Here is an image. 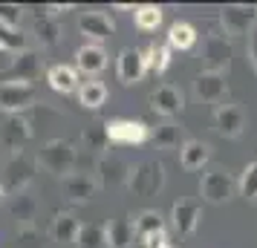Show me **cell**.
I'll return each mask as SVG.
<instances>
[{"mask_svg":"<svg viewBox=\"0 0 257 248\" xmlns=\"http://www.w3.org/2000/svg\"><path fill=\"white\" fill-rule=\"evenodd\" d=\"M211 156V147L205 142H197V139H188L182 144V150H179V162L185 170H199V167H205Z\"/></svg>","mask_w":257,"mask_h":248,"instance_id":"20","label":"cell"},{"mask_svg":"<svg viewBox=\"0 0 257 248\" xmlns=\"http://www.w3.org/2000/svg\"><path fill=\"white\" fill-rule=\"evenodd\" d=\"M237 190L243 193L245 199H257V162H248L243 170V176H240V182H237Z\"/></svg>","mask_w":257,"mask_h":248,"instance_id":"33","label":"cell"},{"mask_svg":"<svg viewBox=\"0 0 257 248\" xmlns=\"http://www.w3.org/2000/svg\"><path fill=\"white\" fill-rule=\"evenodd\" d=\"M78 32H81L87 41H93L101 47V41L116 35V21L104 12H84L78 18Z\"/></svg>","mask_w":257,"mask_h":248,"instance_id":"8","label":"cell"},{"mask_svg":"<svg viewBox=\"0 0 257 248\" xmlns=\"http://www.w3.org/2000/svg\"><path fill=\"white\" fill-rule=\"evenodd\" d=\"M78 248H107V225H95L87 222L81 225V234H78Z\"/></svg>","mask_w":257,"mask_h":248,"instance_id":"30","label":"cell"},{"mask_svg":"<svg viewBox=\"0 0 257 248\" xmlns=\"http://www.w3.org/2000/svg\"><path fill=\"white\" fill-rule=\"evenodd\" d=\"M168 47L171 49H179V52H188V49L197 47V29L185 21H176L171 24L168 29Z\"/></svg>","mask_w":257,"mask_h":248,"instance_id":"21","label":"cell"},{"mask_svg":"<svg viewBox=\"0 0 257 248\" xmlns=\"http://www.w3.org/2000/svg\"><path fill=\"white\" fill-rule=\"evenodd\" d=\"M32 35L38 38L41 47H55V44L61 41V26H58L55 18L41 15V18H35V24H32Z\"/></svg>","mask_w":257,"mask_h":248,"instance_id":"26","label":"cell"},{"mask_svg":"<svg viewBox=\"0 0 257 248\" xmlns=\"http://www.w3.org/2000/svg\"><path fill=\"white\" fill-rule=\"evenodd\" d=\"M49 234H52L55 242H78L81 222H78V216H75V213H55Z\"/></svg>","mask_w":257,"mask_h":248,"instance_id":"18","label":"cell"},{"mask_svg":"<svg viewBox=\"0 0 257 248\" xmlns=\"http://www.w3.org/2000/svg\"><path fill=\"white\" fill-rule=\"evenodd\" d=\"M61 188H64V196H70L72 202H90L98 190V182L87 173H75L72 170L70 176L61 179Z\"/></svg>","mask_w":257,"mask_h":248,"instance_id":"15","label":"cell"},{"mask_svg":"<svg viewBox=\"0 0 257 248\" xmlns=\"http://www.w3.org/2000/svg\"><path fill=\"white\" fill-rule=\"evenodd\" d=\"M220 24L225 38H240L251 35V29L257 26V6H245V3H231L225 6L220 15Z\"/></svg>","mask_w":257,"mask_h":248,"instance_id":"3","label":"cell"},{"mask_svg":"<svg viewBox=\"0 0 257 248\" xmlns=\"http://www.w3.org/2000/svg\"><path fill=\"white\" fill-rule=\"evenodd\" d=\"M72 9H75L72 3H64V6H61V3H49V6H47V15H49V18H61V15L72 12Z\"/></svg>","mask_w":257,"mask_h":248,"instance_id":"38","label":"cell"},{"mask_svg":"<svg viewBox=\"0 0 257 248\" xmlns=\"http://www.w3.org/2000/svg\"><path fill=\"white\" fill-rule=\"evenodd\" d=\"M107 101V87L101 81H84L78 87V104L84 110H98Z\"/></svg>","mask_w":257,"mask_h":248,"instance_id":"27","label":"cell"},{"mask_svg":"<svg viewBox=\"0 0 257 248\" xmlns=\"http://www.w3.org/2000/svg\"><path fill=\"white\" fill-rule=\"evenodd\" d=\"M38 167L61 179L70 176L72 167H75V147L64 139H49L38 153Z\"/></svg>","mask_w":257,"mask_h":248,"instance_id":"1","label":"cell"},{"mask_svg":"<svg viewBox=\"0 0 257 248\" xmlns=\"http://www.w3.org/2000/svg\"><path fill=\"white\" fill-rule=\"evenodd\" d=\"M234 190H237V182H234V176L228 170H208V173H202V179H199V193L211 205L228 202L234 196Z\"/></svg>","mask_w":257,"mask_h":248,"instance_id":"5","label":"cell"},{"mask_svg":"<svg viewBox=\"0 0 257 248\" xmlns=\"http://www.w3.org/2000/svg\"><path fill=\"white\" fill-rule=\"evenodd\" d=\"M248 58H251V64H254V70H257V26L248 35Z\"/></svg>","mask_w":257,"mask_h":248,"instance_id":"39","label":"cell"},{"mask_svg":"<svg viewBox=\"0 0 257 248\" xmlns=\"http://www.w3.org/2000/svg\"><path fill=\"white\" fill-rule=\"evenodd\" d=\"M214 124L225 139H240L245 130V113L237 104H220L214 113Z\"/></svg>","mask_w":257,"mask_h":248,"instance_id":"14","label":"cell"},{"mask_svg":"<svg viewBox=\"0 0 257 248\" xmlns=\"http://www.w3.org/2000/svg\"><path fill=\"white\" fill-rule=\"evenodd\" d=\"M165 185V167L159 159H148V162H139V165L130 167V179L127 188L136 193V196H156Z\"/></svg>","mask_w":257,"mask_h":248,"instance_id":"2","label":"cell"},{"mask_svg":"<svg viewBox=\"0 0 257 248\" xmlns=\"http://www.w3.org/2000/svg\"><path fill=\"white\" fill-rule=\"evenodd\" d=\"M41 67H44V58H41L38 52H32V49L21 52V58L12 64V70H15V75H18V81H26V84L41 75Z\"/></svg>","mask_w":257,"mask_h":248,"instance_id":"25","label":"cell"},{"mask_svg":"<svg viewBox=\"0 0 257 248\" xmlns=\"http://www.w3.org/2000/svg\"><path fill=\"white\" fill-rule=\"evenodd\" d=\"M194 93L205 104H222L228 95V81L220 72H199L197 81H194Z\"/></svg>","mask_w":257,"mask_h":248,"instance_id":"11","label":"cell"},{"mask_svg":"<svg viewBox=\"0 0 257 248\" xmlns=\"http://www.w3.org/2000/svg\"><path fill=\"white\" fill-rule=\"evenodd\" d=\"M35 104V87L26 81H3L0 84V110L6 116H21L26 107Z\"/></svg>","mask_w":257,"mask_h":248,"instance_id":"4","label":"cell"},{"mask_svg":"<svg viewBox=\"0 0 257 248\" xmlns=\"http://www.w3.org/2000/svg\"><path fill=\"white\" fill-rule=\"evenodd\" d=\"M133 21L142 32H153L156 26L162 24V6H153V3H145V6H136L133 9Z\"/></svg>","mask_w":257,"mask_h":248,"instance_id":"31","label":"cell"},{"mask_svg":"<svg viewBox=\"0 0 257 248\" xmlns=\"http://www.w3.org/2000/svg\"><path fill=\"white\" fill-rule=\"evenodd\" d=\"M84 142L90 144L93 150H107V133H104V124H98L93 130L84 133Z\"/></svg>","mask_w":257,"mask_h":248,"instance_id":"36","label":"cell"},{"mask_svg":"<svg viewBox=\"0 0 257 248\" xmlns=\"http://www.w3.org/2000/svg\"><path fill=\"white\" fill-rule=\"evenodd\" d=\"M171 52H174V49L168 47V44H165V47H156V44H153V47L145 52V55H148V64H151V70H156V72L168 70V67H171Z\"/></svg>","mask_w":257,"mask_h":248,"instance_id":"34","label":"cell"},{"mask_svg":"<svg viewBox=\"0 0 257 248\" xmlns=\"http://www.w3.org/2000/svg\"><path fill=\"white\" fill-rule=\"evenodd\" d=\"M148 70H151V64L142 49H121L118 52V81L121 84H127V87L139 84Z\"/></svg>","mask_w":257,"mask_h":248,"instance_id":"10","label":"cell"},{"mask_svg":"<svg viewBox=\"0 0 257 248\" xmlns=\"http://www.w3.org/2000/svg\"><path fill=\"white\" fill-rule=\"evenodd\" d=\"M162 245H168V234H165V231L145 236V248H162Z\"/></svg>","mask_w":257,"mask_h":248,"instance_id":"37","label":"cell"},{"mask_svg":"<svg viewBox=\"0 0 257 248\" xmlns=\"http://www.w3.org/2000/svg\"><path fill=\"white\" fill-rule=\"evenodd\" d=\"M3 52H6V49H3V47H0V55H3Z\"/></svg>","mask_w":257,"mask_h":248,"instance_id":"41","label":"cell"},{"mask_svg":"<svg viewBox=\"0 0 257 248\" xmlns=\"http://www.w3.org/2000/svg\"><path fill=\"white\" fill-rule=\"evenodd\" d=\"M107 67V52L98 44H87L75 52V70L84 75H98Z\"/></svg>","mask_w":257,"mask_h":248,"instance_id":"16","label":"cell"},{"mask_svg":"<svg viewBox=\"0 0 257 248\" xmlns=\"http://www.w3.org/2000/svg\"><path fill=\"white\" fill-rule=\"evenodd\" d=\"M104 133H107V142H113V144H142L151 139L148 124L145 121H133V118L104 121Z\"/></svg>","mask_w":257,"mask_h":248,"instance_id":"6","label":"cell"},{"mask_svg":"<svg viewBox=\"0 0 257 248\" xmlns=\"http://www.w3.org/2000/svg\"><path fill=\"white\" fill-rule=\"evenodd\" d=\"M199 219H202V205L199 202H188L179 199L174 202V211H171V222H174V231L179 236H191L197 231Z\"/></svg>","mask_w":257,"mask_h":248,"instance_id":"12","label":"cell"},{"mask_svg":"<svg viewBox=\"0 0 257 248\" xmlns=\"http://www.w3.org/2000/svg\"><path fill=\"white\" fill-rule=\"evenodd\" d=\"M9 211H12V216H18V222L29 225L32 219H35V213H38V202H35V196H32L29 190H21V193L12 196Z\"/></svg>","mask_w":257,"mask_h":248,"instance_id":"28","label":"cell"},{"mask_svg":"<svg viewBox=\"0 0 257 248\" xmlns=\"http://www.w3.org/2000/svg\"><path fill=\"white\" fill-rule=\"evenodd\" d=\"M228 64H231V44L228 38L222 35H205L202 41V72H220L225 75L228 72Z\"/></svg>","mask_w":257,"mask_h":248,"instance_id":"7","label":"cell"},{"mask_svg":"<svg viewBox=\"0 0 257 248\" xmlns=\"http://www.w3.org/2000/svg\"><path fill=\"white\" fill-rule=\"evenodd\" d=\"M29 182H32V162L24 153H18L12 159V165H9V188L15 193H21V190H26Z\"/></svg>","mask_w":257,"mask_h":248,"instance_id":"24","label":"cell"},{"mask_svg":"<svg viewBox=\"0 0 257 248\" xmlns=\"http://www.w3.org/2000/svg\"><path fill=\"white\" fill-rule=\"evenodd\" d=\"M47 81L49 87L55 90V93H78V87H81V81H78V70L75 67H67V64H55V67H49L47 70Z\"/></svg>","mask_w":257,"mask_h":248,"instance_id":"17","label":"cell"},{"mask_svg":"<svg viewBox=\"0 0 257 248\" xmlns=\"http://www.w3.org/2000/svg\"><path fill=\"white\" fill-rule=\"evenodd\" d=\"M151 139H153V144H156V147H162V150H182V144L188 142V139H182V127H176L174 121L159 124Z\"/></svg>","mask_w":257,"mask_h":248,"instance_id":"23","label":"cell"},{"mask_svg":"<svg viewBox=\"0 0 257 248\" xmlns=\"http://www.w3.org/2000/svg\"><path fill=\"white\" fill-rule=\"evenodd\" d=\"M130 167L118 159H101L98 162V182L101 185H127Z\"/></svg>","mask_w":257,"mask_h":248,"instance_id":"22","label":"cell"},{"mask_svg":"<svg viewBox=\"0 0 257 248\" xmlns=\"http://www.w3.org/2000/svg\"><path fill=\"white\" fill-rule=\"evenodd\" d=\"M133 236H136V231L127 216H116L107 222V248H130Z\"/></svg>","mask_w":257,"mask_h":248,"instance_id":"19","label":"cell"},{"mask_svg":"<svg viewBox=\"0 0 257 248\" xmlns=\"http://www.w3.org/2000/svg\"><path fill=\"white\" fill-rule=\"evenodd\" d=\"M151 107H153V113H159V116H165V118H174L176 113H182L185 95H182V90H176L174 84H162V87L153 90Z\"/></svg>","mask_w":257,"mask_h":248,"instance_id":"13","label":"cell"},{"mask_svg":"<svg viewBox=\"0 0 257 248\" xmlns=\"http://www.w3.org/2000/svg\"><path fill=\"white\" fill-rule=\"evenodd\" d=\"M133 231H136L139 239L165 231V222H162V216H159V211H151V208H148V211H139L136 219H133Z\"/></svg>","mask_w":257,"mask_h":248,"instance_id":"29","label":"cell"},{"mask_svg":"<svg viewBox=\"0 0 257 248\" xmlns=\"http://www.w3.org/2000/svg\"><path fill=\"white\" fill-rule=\"evenodd\" d=\"M29 136H32V127L24 116H6V113L0 116V142L9 150L21 153V147L29 142Z\"/></svg>","mask_w":257,"mask_h":248,"instance_id":"9","label":"cell"},{"mask_svg":"<svg viewBox=\"0 0 257 248\" xmlns=\"http://www.w3.org/2000/svg\"><path fill=\"white\" fill-rule=\"evenodd\" d=\"M21 18H24V9L18 3H0V24L3 26L21 29Z\"/></svg>","mask_w":257,"mask_h":248,"instance_id":"35","label":"cell"},{"mask_svg":"<svg viewBox=\"0 0 257 248\" xmlns=\"http://www.w3.org/2000/svg\"><path fill=\"white\" fill-rule=\"evenodd\" d=\"M0 47L6 52H26V35L15 26H3L0 24Z\"/></svg>","mask_w":257,"mask_h":248,"instance_id":"32","label":"cell"},{"mask_svg":"<svg viewBox=\"0 0 257 248\" xmlns=\"http://www.w3.org/2000/svg\"><path fill=\"white\" fill-rule=\"evenodd\" d=\"M3 196H6V185L0 182V202H3Z\"/></svg>","mask_w":257,"mask_h":248,"instance_id":"40","label":"cell"},{"mask_svg":"<svg viewBox=\"0 0 257 248\" xmlns=\"http://www.w3.org/2000/svg\"><path fill=\"white\" fill-rule=\"evenodd\" d=\"M162 248H171V245H162Z\"/></svg>","mask_w":257,"mask_h":248,"instance_id":"42","label":"cell"}]
</instances>
